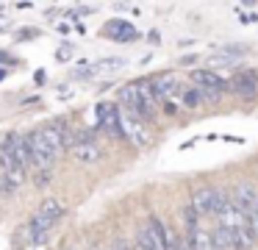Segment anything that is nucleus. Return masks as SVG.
I'll return each instance as SVG.
<instances>
[{"label": "nucleus", "instance_id": "f257e3e1", "mask_svg": "<svg viewBox=\"0 0 258 250\" xmlns=\"http://www.w3.org/2000/svg\"><path fill=\"white\" fill-rule=\"evenodd\" d=\"M61 214H64V203H61V200H58V197H47L45 203L39 206V211L34 214V220L28 222V228H25V244L45 242L47 231L56 225V220Z\"/></svg>", "mask_w": 258, "mask_h": 250}, {"label": "nucleus", "instance_id": "f03ea898", "mask_svg": "<svg viewBox=\"0 0 258 250\" xmlns=\"http://www.w3.org/2000/svg\"><path fill=\"white\" fill-rule=\"evenodd\" d=\"M150 86L156 92L158 106H164L167 114H178V94H180V83L172 72H161V75L150 78Z\"/></svg>", "mask_w": 258, "mask_h": 250}, {"label": "nucleus", "instance_id": "7ed1b4c3", "mask_svg": "<svg viewBox=\"0 0 258 250\" xmlns=\"http://www.w3.org/2000/svg\"><path fill=\"white\" fill-rule=\"evenodd\" d=\"M225 200H228V194H222L219 189H197L195 194H191V209L197 211V217H217L219 211H222Z\"/></svg>", "mask_w": 258, "mask_h": 250}, {"label": "nucleus", "instance_id": "20e7f679", "mask_svg": "<svg viewBox=\"0 0 258 250\" xmlns=\"http://www.w3.org/2000/svg\"><path fill=\"white\" fill-rule=\"evenodd\" d=\"M136 242L145 250H167V228H164V222L158 220V217H150V220L139 228Z\"/></svg>", "mask_w": 258, "mask_h": 250}, {"label": "nucleus", "instance_id": "39448f33", "mask_svg": "<svg viewBox=\"0 0 258 250\" xmlns=\"http://www.w3.org/2000/svg\"><path fill=\"white\" fill-rule=\"evenodd\" d=\"M119 125H122V139H128L134 147H147L150 144V133H147L145 122L125 114L122 109H119Z\"/></svg>", "mask_w": 258, "mask_h": 250}, {"label": "nucleus", "instance_id": "423d86ee", "mask_svg": "<svg viewBox=\"0 0 258 250\" xmlns=\"http://www.w3.org/2000/svg\"><path fill=\"white\" fill-rule=\"evenodd\" d=\"M97 125L106 136L111 139H122V125H119V109L111 103H100L97 106Z\"/></svg>", "mask_w": 258, "mask_h": 250}, {"label": "nucleus", "instance_id": "0eeeda50", "mask_svg": "<svg viewBox=\"0 0 258 250\" xmlns=\"http://www.w3.org/2000/svg\"><path fill=\"white\" fill-rule=\"evenodd\" d=\"M230 92H236L239 97L252 100L258 94V72L255 70H239L233 78H230Z\"/></svg>", "mask_w": 258, "mask_h": 250}, {"label": "nucleus", "instance_id": "6e6552de", "mask_svg": "<svg viewBox=\"0 0 258 250\" xmlns=\"http://www.w3.org/2000/svg\"><path fill=\"white\" fill-rule=\"evenodd\" d=\"M70 153H73V159L81 161V164H95V161H100L103 150L95 139H75V142L70 144Z\"/></svg>", "mask_w": 258, "mask_h": 250}, {"label": "nucleus", "instance_id": "1a4fd4ad", "mask_svg": "<svg viewBox=\"0 0 258 250\" xmlns=\"http://www.w3.org/2000/svg\"><path fill=\"white\" fill-rule=\"evenodd\" d=\"M136 86V94H139V103H142V117L147 120H156L158 114V100H156V92H153L150 81H134Z\"/></svg>", "mask_w": 258, "mask_h": 250}, {"label": "nucleus", "instance_id": "9d476101", "mask_svg": "<svg viewBox=\"0 0 258 250\" xmlns=\"http://www.w3.org/2000/svg\"><path fill=\"white\" fill-rule=\"evenodd\" d=\"M230 200L236 203V209H239V211H244V214H250V211L258 206V189L252 186V183L241 181V183H236V189H233V197H230Z\"/></svg>", "mask_w": 258, "mask_h": 250}, {"label": "nucleus", "instance_id": "9b49d317", "mask_svg": "<svg viewBox=\"0 0 258 250\" xmlns=\"http://www.w3.org/2000/svg\"><path fill=\"white\" fill-rule=\"evenodd\" d=\"M219 225L222 228H228V231H236V228H244L247 225V214L244 211H239L236 209V203L233 200H225V206H222V211H219Z\"/></svg>", "mask_w": 258, "mask_h": 250}, {"label": "nucleus", "instance_id": "f8f14e48", "mask_svg": "<svg viewBox=\"0 0 258 250\" xmlns=\"http://www.w3.org/2000/svg\"><path fill=\"white\" fill-rule=\"evenodd\" d=\"M117 97H119V106H122L125 114H131V117H136V120L145 122V117H142V103H139V94H136L134 83H125V86L119 89Z\"/></svg>", "mask_w": 258, "mask_h": 250}, {"label": "nucleus", "instance_id": "ddd939ff", "mask_svg": "<svg viewBox=\"0 0 258 250\" xmlns=\"http://www.w3.org/2000/svg\"><path fill=\"white\" fill-rule=\"evenodd\" d=\"M191 83L197 89H217V92H225V86H228V81L214 70H195L191 72Z\"/></svg>", "mask_w": 258, "mask_h": 250}, {"label": "nucleus", "instance_id": "4468645a", "mask_svg": "<svg viewBox=\"0 0 258 250\" xmlns=\"http://www.w3.org/2000/svg\"><path fill=\"white\" fill-rule=\"evenodd\" d=\"M103 33H106V36H111L114 42H131V39L139 36V33H136V28L131 25V22H125V20H111L106 28H103Z\"/></svg>", "mask_w": 258, "mask_h": 250}, {"label": "nucleus", "instance_id": "2eb2a0df", "mask_svg": "<svg viewBox=\"0 0 258 250\" xmlns=\"http://www.w3.org/2000/svg\"><path fill=\"white\" fill-rule=\"evenodd\" d=\"M244 56V47H222L217 53H211V70L214 67H228V64H236V59Z\"/></svg>", "mask_w": 258, "mask_h": 250}, {"label": "nucleus", "instance_id": "dca6fc26", "mask_svg": "<svg viewBox=\"0 0 258 250\" xmlns=\"http://www.w3.org/2000/svg\"><path fill=\"white\" fill-rule=\"evenodd\" d=\"M211 244H214V250H236V244H233V231L217 225V228H214V233H211Z\"/></svg>", "mask_w": 258, "mask_h": 250}, {"label": "nucleus", "instance_id": "f3484780", "mask_svg": "<svg viewBox=\"0 0 258 250\" xmlns=\"http://www.w3.org/2000/svg\"><path fill=\"white\" fill-rule=\"evenodd\" d=\"M178 100L186 106V109H197V106H203V100H200V89H197V86H180Z\"/></svg>", "mask_w": 258, "mask_h": 250}, {"label": "nucleus", "instance_id": "a211bd4d", "mask_svg": "<svg viewBox=\"0 0 258 250\" xmlns=\"http://www.w3.org/2000/svg\"><path fill=\"white\" fill-rule=\"evenodd\" d=\"M233 244H236V250H250L252 244H255V236H252V231L250 228H236L233 231Z\"/></svg>", "mask_w": 258, "mask_h": 250}, {"label": "nucleus", "instance_id": "6ab92c4d", "mask_svg": "<svg viewBox=\"0 0 258 250\" xmlns=\"http://www.w3.org/2000/svg\"><path fill=\"white\" fill-rule=\"evenodd\" d=\"M191 250H214L211 233H208V231H200V228H197V233L191 236Z\"/></svg>", "mask_w": 258, "mask_h": 250}, {"label": "nucleus", "instance_id": "aec40b11", "mask_svg": "<svg viewBox=\"0 0 258 250\" xmlns=\"http://www.w3.org/2000/svg\"><path fill=\"white\" fill-rule=\"evenodd\" d=\"M183 225H186L183 233H189V236H191V233H197V211L191 209V203L183 209Z\"/></svg>", "mask_w": 258, "mask_h": 250}, {"label": "nucleus", "instance_id": "412c9836", "mask_svg": "<svg viewBox=\"0 0 258 250\" xmlns=\"http://www.w3.org/2000/svg\"><path fill=\"white\" fill-rule=\"evenodd\" d=\"M247 228L252 231V236H255V242H258V206L247 214Z\"/></svg>", "mask_w": 258, "mask_h": 250}, {"label": "nucleus", "instance_id": "4be33fe9", "mask_svg": "<svg viewBox=\"0 0 258 250\" xmlns=\"http://www.w3.org/2000/svg\"><path fill=\"white\" fill-rule=\"evenodd\" d=\"M167 250H178V233L167 231Z\"/></svg>", "mask_w": 258, "mask_h": 250}, {"label": "nucleus", "instance_id": "5701e85b", "mask_svg": "<svg viewBox=\"0 0 258 250\" xmlns=\"http://www.w3.org/2000/svg\"><path fill=\"white\" fill-rule=\"evenodd\" d=\"M111 250H131V244L125 242V239H117V242H114V247Z\"/></svg>", "mask_w": 258, "mask_h": 250}, {"label": "nucleus", "instance_id": "b1692460", "mask_svg": "<svg viewBox=\"0 0 258 250\" xmlns=\"http://www.w3.org/2000/svg\"><path fill=\"white\" fill-rule=\"evenodd\" d=\"M67 56H73V47H70V44H64V47L58 50V59H67Z\"/></svg>", "mask_w": 258, "mask_h": 250}, {"label": "nucleus", "instance_id": "393cba45", "mask_svg": "<svg viewBox=\"0 0 258 250\" xmlns=\"http://www.w3.org/2000/svg\"><path fill=\"white\" fill-rule=\"evenodd\" d=\"M131 250H145V247H142L139 242H134V244H131Z\"/></svg>", "mask_w": 258, "mask_h": 250}]
</instances>
